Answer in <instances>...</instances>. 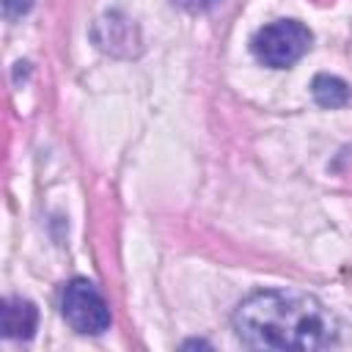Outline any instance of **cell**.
<instances>
[{
	"label": "cell",
	"instance_id": "6",
	"mask_svg": "<svg viewBox=\"0 0 352 352\" xmlns=\"http://www.w3.org/2000/svg\"><path fill=\"white\" fill-rule=\"evenodd\" d=\"M30 6H33V0H3V11H6L8 19H16V16L28 14Z\"/></svg>",
	"mask_w": 352,
	"mask_h": 352
},
{
	"label": "cell",
	"instance_id": "2",
	"mask_svg": "<svg viewBox=\"0 0 352 352\" xmlns=\"http://www.w3.org/2000/svg\"><path fill=\"white\" fill-rule=\"evenodd\" d=\"M311 41H314V36L302 22L278 19V22L264 25L253 33L250 52L256 55L258 63H264L270 69H286L308 52Z\"/></svg>",
	"mask_w": 352,
	"mask_h": 352
},
{
	"label": "cell",
	"instance_id": "1",
	"mask_svg": "<svg viewBox=\"0 0 352 352\" xmlns=\"http://www.w3.org/2000/svg\"><path fill=\"white\" fill-rule=\"evenodd\" d=\"M234 330L253 349H324L338 338L336 316L308 292L261 289L234 311Z\"/></svg>",
	"mask_w": 352,
	"mask_h": 352
},
{
	"label": "cell",
	"instance_id": "3",
	"mask_svg": "<svg viewBox=\"0 0 352 352\" xmlns=\"http://www.w3.org/2000/svg\"><path fill=\"white\" fill-rule=\"evenodd\" d=\"M60 311H63V319L72 324V330L82 336H99L110 327V308L102 292L85 278H74L66 283Z\"/></svg>",
	"mask_w": 352,
	"mask_h": 352
},
{
	"label": "cell",
	"instance_id": "5",
	"mask_svg": "<svg viewBox=\"0 0 352 352\" xmlns=\"http://www.w3.org/2000/svg\"><path fill=\"white\" fill-rule=\"evenodd\" d=\"M311 91L322 107H341L349 102V85L336 74H316Z\"/></svg>",
	"mask_w": 352,
	"mask_h": 352
},
{
	"label": "cell",
	"instance_id": "4",
	"mask_svg": "<svg viewBox=\"0 0 352 352\" xmlns=\"http://www.w3.org/2000/svg\"><path fill=\"white\" fill-rule=\"evenodd\" d=\"M38 324V311L25 297H11L0 308V327L6 338H30Z\"/></svg>",
	"mask_w": 352,
	"mask_h": 352
},
{
	"label": "cell",
	"instance_id": "7",
	"mask_svg": "<svg viewBox=\"0 0 352 352\" xmlns=\"http://www.w3.org/2000/svg\"><path fill=\"white\" fill-rule=\"evenodd\" d=\"M173 3L182 6V8H187V11H206V8L217 6L220 0H173Z\"/></svg>",
	"mask_w": 352,
	"mask_h": 352
}]
</instances>
